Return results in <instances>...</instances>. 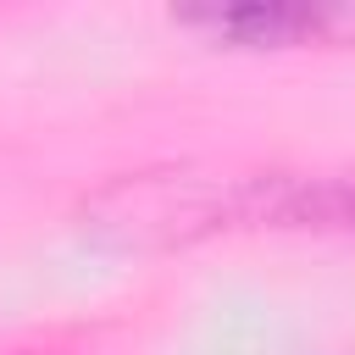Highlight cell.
<instances>
[{"label":"cell","instance_id":"1","mask_svg":"<svg viewBox=\"0 0 355 355\" xmlns=\"http://www.w3.org/2000/svg\"><path fill=\"white\" fill-rule=\"evenodd\" d=\"M244 222H300L355 233V178H250Z\"/></svg>","mask_w":355,"mask_h":355},{"label":"cell","instance_id":"2","mask_svg":"<svg viewBox=\"0 0 355 355\" xmlns=\"http://www.w3.org/2000/svg\"><path fill=\"white\" fill-rule=\"evenodd\" d=\"M183 22L211 28L239 44H294L327 22V11L311 6H216V11H183Z\"/></svg>","mask_w":355,"mask_h":355}]
</instances>
